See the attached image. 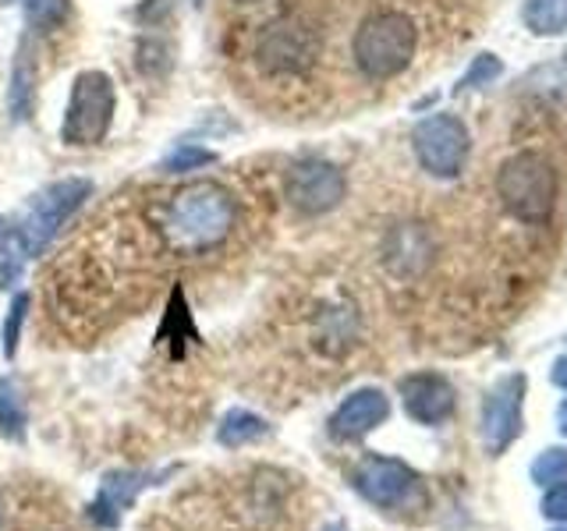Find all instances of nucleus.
I'll use <instances>...</instances> for the list:
<instances>
[{
  "label": "nucleus",
  "instance_id": "obj_1",
  "mask_svg": "<svg viewBox=\"0 0 567 531\" xmlns=\"http://www.w3.org/2000/svg\"><path fill=\"white\" fill-rule=\"evenodd\" d=\"M238 227L235 191L217 181H188L159 209V235L177 256H206Z\"/></svg>",
  "mask_w": 567,
  "mask_h": 531
},
{
  "label": "nucleus",
  "instance_id": "obj_2",
  "mask_svg": "<svg viewBox=\"0 0 567 531\" xmlns=\"http://www.w3.org/2000/svg\"><path fill=\"white\" fill-rule=\"evenodd\" d=\"M419 50V29L404 11H377L359 25L351 40L354 64L365 79H394L412 64Z\"/></svg>",
  "mask_w": 567,
  "mask_h": 531
},
{
  "label": "nucleus",
  "instance_id": "obj_3",
  "mask_svg": "<svg viewBox=\"0 0 567 531\" xmlns=\"http://www.w3.org/2000/svg\"><path fill=\"white\" fill-rule=\"evenodd\" d=\"M319 29L306 22L301 14H277L270 18L252 43V58L266 71V75L288 79V75H306V71L319 61Z\"/></svg>",
  "mask_w": 567,
  "mask_h": 531
},
{
  "label": "nucleus",
  "instance_id": "obj_4",
  "mask_svg": "<svg viewBox=\"0 0 567 531\" xmlns=\"http://www.w3.org/2000/svg\"><path fill=\"white\" fill-rule=\"evenodd\" d=\"M504 206L525 223H543L557 202V170L539 153H514L496 174Z\"/></svg>",
  "mask_w": 567,
  "mask_h": 531
},
{
  "label": "nucleus",
  "instance_id": "obj_5",
  "mask_svg": "<svg viewBox=\"0 0 567 531\" xmlns=\"http://www.w3.org/2000/svg\"><path fill=\"white\" fill-rule=\"evenodd\" d=\"M117 111V93L106 71H82L71 82L68 93V111L61 121V138L68 146H100L114 124Z\"/></svg>",
  "mask_w": 567,
  "mask_h": 531
},
{
  "label": "nucleus",
  "instance_id": "obj_6",
  "mask_svg": "<svg viewBox=\"0 0 567 531\" xmlns=\"http://www.w3.org/2000/svg\"><path fill=\"white\" fill-rule=\"evenodd\" d=\"M89 195H93V181H89V177H61V181H53L43 191L32 195L25 217L18 220V227H22V235L29 241L32 259L61 235V227L75 217Z\"/></svg>",
  "mask_w": 567,
  "mask_h": 531
},
{
  "label": "nucleus",
  "instance_id": "obj_7",
  "mask_svg": "<svg viewBox=\"0 0 567 531\" xmlns=\"http://www.w3.org/2000/svg\"><path fill=\"white\" fill-rule=\"evenodd\" d=\"M354 489H359L372 507L380 510H412L422 503V478L394 457L369 454L354 468Z\"/></svg>",
  "mask_w": 567,
  "mask_h": 531
},
{
  "label": "nucleus",
  "instance_id": "obj_8",
  "mask_svg": "<svg viewBox=\"0 0 567 531\" xmlns=\"http://www.w3.org/2000/svg\"><path fill=\"white\" fill-rule=\"evenodd\" d=\"M412 146H415L422 170H430L433 177H457L465 170L472 138H468V128L454 114H433L415 124Z\"/></svg>",
  "mask_w": 567,
  "mask_h": 531
},
{
  "label": "nucleus",
  "instance_id": "obj_9",
  "mask_svg": "<svg viewBox=\"0 0 567 531\" xmlns=\"http://www.w3.org/2000/svg\"><path fill=\"white\" fill-rule=\"evenodd\" d=\"M284 195L301 217H323L348 195L344 170L330 159H298L284 177Z\"/></svg>",
  "mask_w": 567,
  "mask_h": 531
},
{
  "label": "nucleus",
  "instance_id": "obj_10",
  "mask_svg": "<svg viewBox=\"0 0 567 531\" xmlns=\"http://www.w3.org/2000/svg\"><path fill=\"white\" fill-rule=\"evenodd\" d=\"M522 397H525L522 376H504L489 389V397L483 404V425H478V433H483V442L493 457L504 454L522 433Z\"/></svg>",
  "mask_w": 567,
  "mask_h": 531
},
{
  "label": "nucleus",
  "instance_id": "obj_11",
  "mask_svg": "<svg viewBox=\"0 0 567 531\" xmlns=\"http://www.w3.org/2000/svg\"><path fill=\"white\" fill-rule=\"evenodd\" d=\"M401 400L404 412L422 425H440L454 415L457 394L454 386L436 376V372H415V376L401 379Z\"/></svg>",
  "mask_w": 567,
  "mask_h": 531
},
{
  "label": "nucleus",
  "instance_id": "obj_12",
  "mask_svg": "<svg viewBox=\"0 0 567 531\" xmlns=\"http://www.w3.org/2000/svg\"><path fill=\"white\" fill-rule=\"evenodd\" d=\"M156 471H111L103 478L100 486V496L93 500V507H89V518H93L96 528H106L114 531L124 518V510H128L142 489L156 486Z\"/></svg>",
  "mask_w": 567,
  "mask_h": 531
},
{
  "label": "nucleus",
  "instance_id": "obj_13",
  "mask_svg": "<svg viewBox=\"0 0 567 531\" xmlns=\"http://www.w3.org/2000/svg\"><path fill=\"white\" fill-rule=\"evenodd\" d=\"M390 418V400L383 389H354L351 397H344V404L337 407L330 418V433L337 439H362L369 436L377 425H383Z\"/></svg>",
  "mask_w": 567,
  "mask_h": 531
},
{
  "label": "nucleus",
  "instance_id": "obj_14",
  "mask_svg": "<svg viewBox=\"0 0 567 531\" xmlns=\"http://www.w3.org/2000/svg\"><path fill=\"white\" fill-rule=\"evenodd\" d=\"M383 262L390 266V273L398 277H415L430 262V238L419 223H401L386 235L383 244Z\"/></svg>",
  "mask_w": 567,
  "mask_h": 531
},
{
  "label": "nucleus",
  "instance_id": "obj_15",
  "mask_svg": "<svg viewBox=\"0 0 567 531\" xmlns=\"http://www.w3.org/2000/svg\"><path fill=\"white\" fill-rule=\"evenodd\" d=\"M29 259L32 252H29L22 227L8 217H0V291H11L14 283L22 280Z\"/></svg>",
  "mask_w": 567,
  "mask_h": 531
},
{
  "label": "nucleus",
  "instance_id": "obj_16",
  "mask_svg": "<svg viewBox=\"0 0 567 531\" xmlns=\"http://www.w3.org/2000/svg\"><path fill=\"white\" fill-rule=\"evenodd\" d=\"M266 436H270V421L259 418L256 412H248V407H230L217 425V439L227 450L248 447V442H259Z\"/></svg>",
  "mask_w": 567,
  "mask_h": 531
},
{
  "label": "nucleus",
  "instance_id": "obj_17",
  "mask_svg": "<svg viewBox=\"0 0 567 531\" xmlns=\"http://www.w3.org/2000/svg\"><path fill=\"white\" fill-rule=\"evenodd\" d=\"M35 75H32V50L29 43L18 46L14 53V71H11V88H8V111L11 121H29L32 114V96H35Z\"/></svg>",
  "mask_w": 567,
  "mask_h": 531
},
{
  "label": "nucleus",
  "instance_id": "obj_18",
  "mask_svg": "<svg viewBox=\"0 0 567 531\" xmlns=\"http://www.w3.org/2000/svg\"><path fill=\"white\" fill-rule=\"evenodd\" d=\"M29 429V412H25V394L14 379H0V436L11 442H22Z\"/></svg>",
  "mask_w": 567,
  "mask_h": 531
},
{
  "label": "nucleus",
  "instance_id": "obj_19",
  "mask_svg": "<svg viewBox=\"0 0 567 531\" xmlns=\"http://www.w3.org/2000/svg\"><path fill=\"white\" fill-rule=\"evenodd\" d=\"M525 25L536 35H557L567 29V0H525Z\"/></svg>",
  "mask_w": 567,
  "mask_h": 531
},
{
  "label": "nucleus",
  "instance_id": "obj_20",
  "mask_svg": "<svg viewBox=\"0 0 567 531\" xmlns=\"http://www.w3.org/2000/svg\"><path fill=\"white\" fill-rule=\"evenodd\" d=\"M22 4L29 25L35 29H58L71 11V0H22Z\"/></svg>",
  "mask_w": 567,
  "mask_h": 531
},
{
  "label": "nucleus",
  "instance_id": "obj_21",
  "mask_svg": "<svg viewBox=\"0 0 567 531\" xmlns=\"http://www.w3.org/2000/svg\"><path fill=\"white\" fill-rule=\"evenodd\" d=\"M209 164H217V153L213 149H203V146H177L164 164L167 174H185V170H199V167H209Z\"/></svg>",
  "mask_w": 567,
  "mask_h": 531
},
{
  "label": "nucleus",
  "instance_id": "obj_22",
  "mask_svg": "<svg viewBox=\"0 0 567 531\" xmlns=\"http://www.w3.org/2000/svg\"><path fill=\"white\" fill-rule=\"evenodd\" d=\"M25 315H29V294L18 291L11 298V309H8V319H4V358H14V354H18V341H22Z\"/></svg>",
  "mask_w": 567,
  "mask_h": 531
},
{
  "label": "nucleus",
  "instance_id": "obj_23",
  "mask_svg": "<svg viewBox=\"0 0 567 531\" xmlns=\"http://www.w3.org/2000/svg\"><path fill=\"white\" fill-rule=\"evenodd\" d=\"M532 478H536L539 486L546 482H560V478H567V450L560 447H549L536 457V465H532Z\"/></svg>",
  "mask_w": 567,
  "mask_h": 531
},
{
  "label": "nucleus",
  "instance_id": "obj_24",
  "mask_svg": "<svg viewBox=\"0 0 567 531\" xmlns=\"http://www.w3.org/2000/svg\"><path fill=\"white\" fill-rule=\"evenodd\" d=\"M501 75V61L493 58V53H483L475 64H472V71L465 79H461V85L457 88H472V85H478V82H489V79H496Z\"/></svg>",
  "mask_w": 567,
  "mask_h": 531
},
{
  "label": "nucleus",
  "instance_id": "obj_25",
  "mask_svg": "<svg viewBox=\"0 0 567 531\" xmlns=\"http://www.w3.org/2000/svg\"><path fill=\"white\" fill-rule=\"evenodd\" d=\"M543 513H546V518H554V521H567V482H560L557 489L546 492Z\"/></svg>",
  "mask_w": 567,
  "mask_h": 531
},
{
  "label": "nucleus",
  "instance_id": "obj_26",
  "mask_svg": "<svg viewBox=\"0 0 567 531\" xmlns=\"http://www.w3.org/2000/svg\"><path fill=\"white\" fill-rule=\"evenodd\" d=\"M554 383L567 389V358H560V362L554 365Z\"/></svg>",
  "mask_w": 567,
  "mask_h": 531
},
{
  "label": "nucleus",
  "instance_id": "obj_27",
  "mask_svg": "<svg viewBox=\"0 0 567 531\" xmlns=\"http://www.w3.org/2000/svg\"><path fill=\"white\" fill-rule=\"evenodd\" d=\"M557 421H560V433L567 436V400L560 404V412H557Z\"/></svg>",
  "mask_w": 567,
  "mask_h": 531
},
{
  "label": "nucleus",
  "instance_id": "obj_28",
  "mask_svg": "<svg viewBox=\"0 0 567 531\" xmlns=\"http://www.w3.org/2000/svg\"><path fill=\"white\" fill-rule=\"evenodd\" d=\"M0 531H4V507H0Z\"/></svg>",
  "mask_w": 567,
  "mask_h": 531
},
{
  "label": "nucleus",
  "instance_id": "obj_29",
  "mask_svg": "<svg viewBox=\"0 0 567 531\" xmlns=\"http://www.w3.org/2000/svg\"><path fill=\"white\" fill-rule=\"evenodd\" d=\"M238 4H259V0H238Z\"/></svg>",
  "mask_w": 567,
  "mask_h": 531
},
{
  "label": "nucleus",
  "instance_id": "obj_30",
  "mask_svg": "<svg viewBox=\"0 0 567 531\" xmlns=\"http://www.w3.org/2000/svg\"><path fill=\"white\" fill-rule=\"evenodd\" d=\"M330 531H341V528H330Z\"/></svg>",
  "mask_w": 567,
  "mask_h": 531
},
{
  "label": "nucleus",
  "instance_id": "obj_31",
  "mask_svg": "<svg viewBox=\"0 0 567 531\" xmlns=\"http://www.w3.org/2000/svg\"><path fill=\"white\" fill-rule=\"evenodd\" d=\"M557 531H567V528H557Z\"/></svg>",
  "mask_w": 567,
  "mask_h": 531
}]
</instances>
